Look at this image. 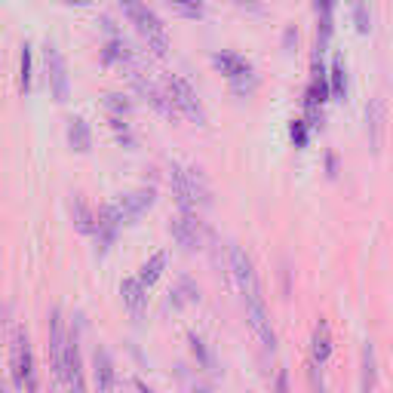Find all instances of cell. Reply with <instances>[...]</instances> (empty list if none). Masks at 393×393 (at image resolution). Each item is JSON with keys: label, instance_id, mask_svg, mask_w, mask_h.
<instances>
[{"label": "cell", "instance_id": "obj_39", "mask_svg": "<svg viewBox=\"0 0 393 393\" xmlns=\"http://www.w3.org/2000/svg\"><path fill=\"white\" fill-rule=\"evenodd\" d=\"M135 390H139V393H154V390H151V387H148V384H144L142 378H135Z\"/></svg>", "mask_w": 393, "mask_h": 393}, {"label": "cell", "instance_id": "obj_17", "mask_svg": "<svg viewBox=\"0 0 393 393\" xmlns=\"http://www.w3.org/2000/svg\"><path fill=\"white\" fill-rule=\"evenodd\" d=\"M114 359L105 347H95L92 354V381H95V393H111L114 390Z\"/></svg>", "mask_w": 393, "mask_h": 393}, {"label": "cell", "instance_id": "obj_15", "mask_svg": "<svg viewBox=\"0 0 393 393\" xmlns=\"http://www.w3.org/2000/svg\"><path fill=\"white\" fill-rule=\"evenodd\" d=\"M65 381L68 393H86V381H83V366H80V347H77V332H71V344L65 354Z\"/></svg>", "mask_w": 393, "mask_h": 393}, {"label": "cell", "instance_id": "obj_38", "mask_svg": "<svg viewBox=\"0 0 393 393\" xmlns=\"http://www.w3.org/2000/svg\"><path fill=\"white\" fill-rule=\"evenodd\" d=\"M191 393H215L209 384H194V387H191Z\"/></svg>", "mask_w": 393, "mask_h": 393}, {"label": "cell", "instance_id": "obj_27", "mask_svg": "<svg viewBox=\"0 0 393 393\" xmlns=\"http://www.w3.org/2000/svg\"><path fill=\"white\" fill-rule=\"evenodd\" d=\"M188 344H191V354H194V359H197V363L212 372V368H215V359H212V350L206 347V341L200 338L197 332H191V335H188Z\"/></svg>", "mask_w": 393, "mask_h": 393}, {"label": "cell", "instance_id": "obj_9", "mask_svg": "<svg viewBox=\"0 0 393 393\" xmlns=\"http://www.w3.org/2000/svg\"><path fill=\"white\" fill-rule=\"evenodd\" d=\"M68 344H71V335L65 332V319H62V310L53 308L50 314V363H53V372L65 375V354H68Z\"/></svg>", "mask_w": 393, "mask_h": 393}, {"label": "cell", "instance_id": "obj_36", "mask_svg": "<svg viewBox=\"0 0 393 393\" xmlns=\"http://www.w3.org/2000/svg\"><path fill=\"white\" fill-rule=\"evenodd\" d=\"M326 170H329V179H335V175H338V157H335V154L326 157Z\"/></svg>", "mask_w": 393, "mask_h": 393}, {"label": "cell", "instance_id": "obj_24", "mask_svg": "<svg viewBox=\"0 0 393 393\" xmlns=\"http://www.w3.org/2000/svg\"><path fill=\"white\" fill-rule=\"evenodd\" d=\"M163 268H166V252H154V255H151L148 261L142 264V270H139V280H142V283L151 289V286H154L160 277H163Z\"/></svg>", "mask_w": 393, "mask_h": 393}, {"label": "cell", "instance_id": "obj_33", "mask_svg": "<svg viewBox=\"0 0 393 393\" xmlns=\"http://www.w3.org/2000/svg\"><path fill=\"white\" fill-rule=\"evenodd\" d=\"M354 22H357L359 34H368V31H372V15L366 10V0H354Z\"/></svg>", "mask_w": 393, "mask_h": 393}, {"label": "cell", "instance_id": "obj_29", "mask_svg": "<svg viewBox=\"0 0 393 393\" xmlns=\"http://www.w3.org/2000/svg\"><path fill=\"white\" fill-rule=\"evenodd\" d=\"M105 108H108L111 117H130L132 114V102L126 99V95H120V92H108L105 95Z\"/></svg>", "mask_w": 393, "mask_h": 393}, {"label": "cell", "instance_id": "obj_23", "mask_svg": "<svg viewBox=\"0 0 393 393\" xmlns=\"http://www.w3.org/2000/svg\"><path fill=\"white\" fill-rule=\"evenodd\" d=\"M378 384V363H375V344H363V393H375Z\"/></svg>", "mask_w": 393, "mask_h": 393}, {"label": "cell", "instance_id": "obj_25", "mask_svg": "<svg viewBox=\"0 0 393 393\" xmlns=\"http://www.w3.org/2000/svg\"><path fill=\"white\" fill-rule=\"evenodd\" d=\"M329 90H332V99H344L347 92V71H344V59L332 62V71H329Z\"/></svg>", "mask_w": 393, "mask_h": 393}, {"label": "cell", "instance_id": "obj_16", "mask_svg": "<svg viewBox=\"0 0 393 393\" xmlns=\"http://www.w3.org/2000/svg\"><path fill=\"white\" fill-rule=\"evenodd\" d=\"M154 200H157L154 188H139V191H130V194L120 197V209H123V215H126V224L142 219V215L154 206Z\"/></svg>", "mask_w": 393, "mask_h": 393}, {"label": "cell", "instance_id": "obj_1", "mask_svg": "<svg viewBox=\"0 0 393 393\" xmlns=\"http://www.w3.org/2000/svg\"><path fill=\"white\" fill-rule=\"evenodd\" d=\"M117 6L123 10L126 22L139 31V37L148 43V50L154 55H166V50H170V34H166V25L160 22V15L144 0H117Z\"/></svg>", "mask_w": 393, "mask_h": 393}, {"label": "cell", "instance_id": "obj_18", "mask_svg": "<svg viewBox=\"0 0 393 393\" xmlns=\"http://www.w3.org/2000/svg\"><path fill=\"white\" fill-rule=\"evenodd\" d=\"M212 65H215V71H219V74L228 77V83L252 71L249 62H246L243 55H237V53H215V55H212Z\"/></svg>", "mask_w": 393, "mask_h": 393}, {"label": "cell", "instance_id": "obj_2", "mask_svg": "<svg viewBox=\"0 0 393 393\" xmlns=\"http://www.w3.org/2000/svg\"><path fill=\"white\" fill-rule=\"evenodd\" d=\"M43 62H46V83H50V92L59 105H65L68 95H71V80H68V65H65V55L55 43L43 46Z\"/></svg>", "mask_w": 393, "mask_h": 393}, {"label": "cell", "instance_id": "obj_28", "mask_svg": "<svg viewBox=\"0 0 393 393\" xmlns=\"http://www.w3.org/2000/svg\"><path fill=\"white\" fill-rule=\"evenodd\" d=\"M258 74L255 71H249V74H243V77H237V80H230V92L237 95V99H249V95L258 90Z\"/></svg>", "mask_w": 393, "mask_h": 393}, {"label": "cell", "instance_id": "obj_22", "mask_svg": "<svg viewBox=\"0 0 393 393\" xmlns=\"http://www.w3.org/2000/svg\"><path fill=\"white\" fill-rule=\"evenodd\" d=\"M197 301H200V286L191 277H181L170 292V304L172 308H188V304H197Z\"/></svg>", "mask_w": 393, "mask_h": 393}, {"label": "cell", "instance_id": "obj_41", "mask_svg": "<svg viewBox=\"0 0 393 393\" xmlns=\"http://www.w3.org/2000/svg\"><path fill=\"white\" fill-rule=\"evenodd\" d=\"M25 393H40V384H37V378L28 384V390H25Z\"/></svg>", "mask_w": 393, "mask_h": 393}, {"label": "cell", "instance_id": "obj_12", "mask_svg": "<svg viewBox=\"0 0 393 393\" xmlns=\"http://www.w3.org/2000/svg\"><path fill=\"white\" fill-rule=\"evenodd\" d=\"M170 184H172V197L179 203L181 212H197L194 203V191H191V179H188V166L184 163H170Z\"/></svg>", "mask_w": 393, "mask_h": 393}, {"label": "cell", "instance_id": "obj_5", "mask_svg": "<svg viewBox=\"0 0 393 393\" xmlns=\"http://www.w3.org/2000/svg\"><path fill=\"white\" fill-rule=\"evenodd\" d=\"M170 230H172V240L181 246L184 252H197L203 246V237H206V228L200 221L197 212H181L170 221Z\"/></svg>", "mask_w": 393, "mask_h": 393}, {"label": "cell", "instance_id": "obj_35", "mask_svg": "<svg viewBox=\"0 0 393 393\" xmlns=\"http://www.w3.org/2000/svg\"><path fill=\"white\" fill-rule=\"evenodd\" d=\"M274 393H292V390H289V372H286V368H280V372H277Z\"/></svg>", "mask_w": 393, "mask_h": 393}, {"label": "cell", "instance_id": "obj_13", "mask_svg": "<svg viewBox=\"0 0 393 393\" xmlns=\"http://www.w3.org/2000/svg\"><path fill=\"white\" fill-rule=\"evenodd\" d=\"M120 298H123V308L130 310L132 319H144V310H148V286L139 277H130L120 283Z\"/></svg>", "mask_w": 393, "mask_h": 393}, {"label": "cell", "instance_id": "obj_10", "mask_svg": "<svg viewBox=\"0 0 393 393\" xmlns=\"http://www.w3.org/2000/svg\"><path fill=\"white\" fill-rule=\"evenodd\" d=\"M126 221V215L123 209H120V203H108V206H102L99 209V255H105L111 246H114V240H117V230H120V224Z\"/></svg>", "mask_w": 393, "mask_h": 393}, {"label": "cell", "instance_id": "obj_4", "mask_svg": "<svg viewBox=\"0 0 393 393\" xmlns=\"http://www.w3.org/2000/svg\"><path fill=\"white\" fill-rule=\"evenodd\" d=\"M13 384L19 390H28V384L37 378L34 372V357H31V344H28V335L25 329H15L13 332Z\"/></svg>", "mask_w": 393, "mask_h": 393}, {"label": "cell", "instance_id": "obj_34", "mask_svg": "<svg viewBox=\"0 0 393 393\" xmlns=\"http://www.w3.org/2000/svg\"><path fill=\"white\" fill-rule=\"evenodd\" d=\"M230 4L240 6V10H246V13H252V15L264 13V4H261V0H230Z\"/></svg>", "mask_w": 393, "mask_h": 393}, {"label": "cell", "instance_id": "obj_30", "mask_svg": "<svg viewBox=\"0 0 393 393\" xmlns=\"http://www.w3.org/2000/svg\"><path fill=\"white\" fill-rule=\"evenodd\" d=\"M130 59V50H126V43L120 37H114L111 43L105 46V53H102V62L105 65H114V62H126Z\"/></svg>", "mask_w": 393, "mask_h": 393}, {"label": "cell", "instance_id": "obj_6", "mask_svg": "<svg viewBox=\"0 0 393 393\" xmlns=\"http://www.w3.org/2000/svg\"><path fill=\"white\" fill-rule=\"evenodd\" d=\"M228 258H230V274H234V283L240 289V295H243V298L261 295V283H258V274H255V264H252L249 255L240 249V246H230Z\"/></svg>", "mask_w": 393, "mask_h": 393}, {"label": "cell", "instance_id": "obj_19", "mask_svg": "<svg viewBox=\"0 0 393 393\" xmlns=\"http://www.w3.org/2000/svg\"><path fill=\"white\" fill-rule=\"evenodd\" d=\"M329 357H332V329H329L326 319H319L314 326V338H310V359L323 366Z\"/></svg>", "mask_w": 393, "mask_h": 393}, {"label": "cell", "instance_id": "obj_21", "mask_svg": "<svg viewBox=\"0 0 393 393\" xmlns=\"http://www.w3.org/2000/svg\"><path fill=\"white\" fill-rule=\"evenodd\" d=\"M188 179H191V191H194L197 209L212 206V188H209V181H206V172L200 170V166H188Z\"/></svg>", "mask_w": 393, "mask_h": 393}, {"label": "cell", "instance_id": "obj_20", "mask_svg": "<svg viewBox=\"0 0 393 393\" xmlns=\"http://www.w3.org/2000/svg\"><path fill=\"white\" fill-rule=\"evenodd\" d=\"M68 144L77 151V154H90L92 151V130L83 117L68 120Z\"/></svg>", "mask_w": 393, "mask_h": 393}, {"label": "cell", "instance_id": "obj_31", "mask_svg": "<svg viewBox=\"0 0 393 393\" xmlns=\"http://www.w3.org/2000/svg\"><path fill=\"white\" fill-rule=\"evenodd\" d=\"M19 90L28 92L31 90V46L25 43L19 53Z\"/></svg>", "mask_w": 393, "mask_h": 393}, {"label": "cell", "instance_id": "obj_14", "mask_svg": "<svg viewBox=\"0 0 393 393\" xmlns=\"http://www.w3.org/2000/svg\"><path fill=\"white\" fill-rule=\"evenodd\" d=\"M68 212H71V224L86 237H95L99 234V215L92 212V206L86 203L83 194H71L68 200Z\"/></svg>", "mask_w": 393, "mask_h": 393}, {"label": "cell", "instance_id": "obj_11", "mask_svg": "<svg viewBox=\"0 0 393 393\" xmlns=\"http://www.w3.org/2000/svg\"><path fill=\"white\" fill-rule=\"evenodd\" d=\"M135 90H139L144 99L151 102V105H154L160 114H163L166 120H179L181 117V111H179V105H175L172 102V95H170V90H160L157 83H151V80H144V77H135Z\"/></svg>", "mask_w": 393, "mask_h": 393}, {"label": "cell", "instance_id": "obj_7", "mask_svg": "<svg viewBox=\"0 0 393 393\" xmlns=\"http://www.w3.org/2000/svg\"><path fill=\"white\" fill-rule=\"evenodd\" d=\"M246 304V323L255 332V338H258L268 350L277 347V332L274 326H270V317H268V304H264V295H252V298H243Z\"/></svg>", "mask_w": 393, "mask_h": 393}, {"label": "cell", "instance_id": "obj_8", "mask_svg": "<svg viewBox=\"0 0 393 393\" xmlns=\"http://www.w3.org/2000/svg\"><path fill=\"white\" fill-rule=\"evenodd\" d=\"M384 135H387V102H384V95H375L366 105V139L375 157L384 148Z\"/></svg>", "mask_w": 393, "mask_h": 393}, {"label": "cell", "instance_id": "obj_32", "mask_svg": "<svg viewBox=\"0 0 393 393\" xmlns=\"http://www.w3.org/2000/svg\"><path fill=\"white\" fill-rule=\"evenodd\" d=\"M308 130H310V126H308V120H304V117H298V120H292V123H289V139H292V144L298 151L308 148Z\"/></svg>", "mask_w": 393, "mask_h": 393}, {"label": "cell", "instance_id": "obj_3", "mask_svg": "<svg viewBox=\"0 0 393 393\" xmlns=\"http://www.w3.org/2000/svg\"><path fill=\"white\" fill-rule=\"evenodd\" d=\"M166 90H170V95H172V102H175V105H179V111H181V117L194 120L197 126H206V108H203V102L197 99L194 86H191L188 80H184V77H179V74L166 77Z\"/></svg>", "mask_w": 393, "mask_h": 393}, {"label": "cell", "instance_id": "obj_40", "mask_svg": "<svg viewBox=\"0 0 393 393\" xmlns=\"http://www.w3.org/2000/svg\"><path fill=\"white\" fill-rule=\"evenodd\" d=\"M62 4H68V6H90V0H62Z\"/></svg>", "mask_w": 393, "mask_h": 393}, {"label": "cell", "instance_id": "obj_26", "mask_svg": "<svg viewBox=\"0 0 393 393\" xmlns=\"http://www.w3.org/2000/svg\"><path fill=\"white\" fill-rule=\"evenodd\" d=\"M166 4H170L172 10L181 15V19H194V22H200V19L206 15L203 0H166Z\"/></svg>", "mask_w": 393, "mask_h": 393}, {"label": "cell", "instance_id": "obj_37", "mask_svg": "<svg viewBox=\"0 0 393 393\" xmlns=\"http://www.w3.org/2000/svg\"><path fill=\"white\" fill-rule=\"evenodd\" d=\"M295 37H298V34H295V28H286V37H283L286 50H289V46H292V40H295Z\"/></svg>", "mask_w": 393, "mask_h": 393}]
</instances>
